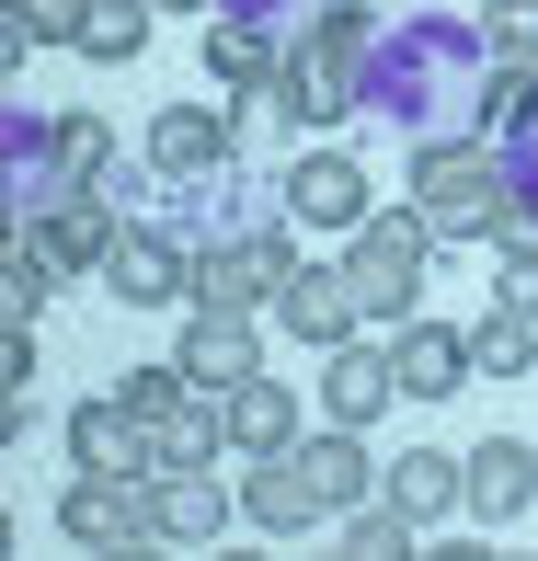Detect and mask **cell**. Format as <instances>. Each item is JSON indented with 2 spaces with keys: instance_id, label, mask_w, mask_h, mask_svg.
I'll use <instances>...</instances> for the list:
<instances>
[{
  "instance_id": "obj_24",
  "label": "cell",
  "mask_w": 538,
  "mask_h": 561,
  "mask_svg": "<svg viewBox=\"0 0 538 561\" xmlns=\"http://www.w3.org/2000/svg\"><path fill=\"white\" fill-rule=\"evenodd\" d=\"M69 46H81V58H104V69H115V58H138V46H149V0H92Z\"/></svg>"
},
{
  "instance_id": "obj_6",
  "label": "cell",
  "mask_w": 538,
  "mask_h": 561,
  "mask_svg": "<svg viewBox=\"0 0 538 561\" xmlns=\"http://www.w3.org/2000/svg\"><path fill=\"white\" fill-rule=\"evenodd\" d=\"M287 275H298L287 229H264V241H218V252H195V310H229V321H252L264 298H287Z\"/></svg>"
},
{
  "instance_id": "obj_31",
  "label": "cell",
  "mask_w": 538,
  "mask_h": 561,
  "mask_svg": "<svg viewBox=\"0 0 538 561\" xmlns=\"http://www.w3.org/2000/svg\"><path fill=\"white\" fill-rule=\"evenodd\" d=\"M0 12H23V23H35V35H81V12H92V0H0Z\"/></svg>"
},
{
  "instance_id": "obj_10",
  "label": "cell",
  "mask_w": 538,
  "mask_h": 561,
  "mask_svg": "<svg viewBox=\"0 0 538 561\" xmlns=\"http://www.w3.org/2000/svg\"><path fill=\"white\" fill-rule=\"evenodd\" d=\"M23 241H35L46 264H58V275H92V264H104V252H115V207H104V195H92V184H69L58 207H46L35 229H23Z\"/></svg>"
},
{
  "instance_id": "obj_18",
  "label": "cell",
  "mask_w": 538,
  "mask_h": 561,
  "mask_svg": "<svg viewBox=\"0 0 538 561\" xmlns=\"http://www.w3.org/2000/svg\"><path fill=\"white\" fill-rule=\"evenodd\" d=\"M218 436L241 458H275V447H298V401L275 378H241V390H218Z\"/></svg>"
},
{
  "instance_id": "obj_16",
  "label": "cell",
  "mask_w": 538,
  "mask_h": 561,
  "mask_svg": "<svg viewBox=\"0 0 538 561\" xmlns=\"http://www.w3.org/2000/svg\"><path fill=\"white\" fill-rule=\"evenodd\" d=\"M287 207L321 218V229H367V218H378V207H367V172H355L344 149H310V161L287 172Z\"/></svg>"
},
{
  "instance_id": "obj_22",
  "label": "cell",
  "mask_w": 538,
  "mask_h": 561,
  "mask_svg": "<svg viewBox=\"0 0 538 561\" xmlns=\"http://www.w3.org/2000/svg\"><path fill=\"white\" fill-rule=\"evenodd\" d=\"M538 367V321L527 310H481L470 321V378H527Z\"/></svg>"
},
{
  "instance_id": "obj_4",
  "label": "cell",
  "mask_w": 538,
  "mask_h": 561,
  "mask_svg": "<svg viewBox=\"0 0 538 561\" xmlns=\"http://www.w3.org/2000/svg\"><path fill=\"white\" fill-rule=\"evenodd\" d=\"M115 401L149 424L161 470H172V458H218V447H229V436H218V390H195L184 367H126V390H115Z\"/></svg>"
},
{
  "instance_id": "obj_32",
  "label": "cell",
  "mask_w": 538,
  "mask_h": 561,
  "mask_svg": "<svg viewBox=\"0 0 538 561\" xmlns=\"http://www.w3.org/2000/svg\"><path fill=\"white\" fill-rule=\"evenodd\" d=\"M161 12H184V0H161Z\"/></svg>"
},
{
  "instance_id": "obj_20",
  "label": "cell",
  "mask_w": 538,
  "mask_h": 561,
  "mask_svg": "<svg viewBox=\"0 0 538 561\" xmlns=\"http://www.w3.org/2000/svg\"><path fill=\"white\" fill-rule=\"evenodd\" d=\"M355 436H367V424H332V436H298V470L321 481V504H332V516H355V504H367V481H378Z\"/></svg>"
},
{
  "instance_id": "obj_5",
  "label": "cell",
  "mask_w": 538,
  "mask_h": 561,
  "mask_svg": "<svg viewBox=\"0 0 538 561\" xmlns=\"http://www.w3.org/2000/svg\"><path fill=\"white\" fill-rule=\"evenodd\" d=\"M69 550H161V516H149V481H104V470H69L58 493Z\"/></svg>"
},
{
  "instance_id": "obj_21",
  "label": "cell",
  "mask_w": 538,
  "mask_h": 561,
  "mask_svg": "<svg viewBox=\"0 0 538 561\" xmlns=\"http://www.w3.org/2000/svg\"><path fill=\"white\" fill-rule=\"evenodd\" d=\"M378 493L401 504L413 527H435V516H458V458H435V447H413V458H390V481Z\"/></svg>"
},
{
  "instance_id": "obj_7",
  "label": "cell",
  "mask_w": 538,
  "mask_h": 561,
  "mask_svg": "<svg viewBox=\"0 0 538 561\" xmlns=\"http://www.w3.org/2000/svg\"><path fill=\"white\" fill-rule=\"evenodd\" d=\"M458 504H470L481 527H516L527 504H538V447H527V436H481V447H458Z\"/></svg>"
},
{
  "instance_id": "obj_28",
  "label": "cell",
  "mask_w": 538,
  "mask_h": 561,
  "mask_svg": "<svg viewBox=\"0 0 538 561\" xmlns=\"http://www.w3.org/2000/svg\"><path fill=\"white\" fill-rule=\"evenodd\" d=\"M481 35H493V58L538 69V0H493V12H481Z\"/></svg>"
},
{
  "instance_id": "obj_12",
  "label": "cell",
  "mask_w": 538,
  "mask_h": 561,
  "mask_svg": "<svg viewBox=\"0 0 538 561\" xmlns=\"http://www.w3.org/2000/svg\"><path fill=\"white\" fill-rule=\"evenodd\" d=\"M229 138H241V115H207V104H172L149 126V172H172V184H207L229 161Z\"/></svg>"
},
{
  "instance_id": "obj_15",
  "label": "cell",
  "mask_w": 538,
  "mask_h": 561,
  "mask_svg": "<svg viewBox=\"0 0 538 561\" xmlns=\"http://www.w3.org/2000/svg\"><path fill=\"white\" fill-rule=\"evenodd\" d=\"M321 401H332V424H378V413H390V401H401V367H390V355H378V344H332V367H321Z\"/></svg>"
},
{
  "instance_id": "obj_25",
  "label": "cell",
  "mask_w": 538,
  "mask_h": 561,
  "mask_svg": "<svg viewBox=\"0 0 538 561\" xmlns=\"http://www.w3.org/2000/svg\"><path fill=\"white\" fill-rule=\"evenodd\" d=\"M46 161H58V184H92V172L115 161V138H104V115H58V126H46Z\"/></svg>"
},
{
  "instance_id": "obj_29",
  "label": "cell",
  "mask_w": 538,
  "mask_h": 561,
  "mask_svg": "<svg viewBox=\"0 0 538 561\" xmlns=\"http://www.w3.org/2000/svg\"><path fill=\"white\" fill-rule=\"evenodd\" d=\"M481 115H493V126H538V69H516V58H504L493 81H481Z\"/></svg>"
},
{
  "instance_id": "obj_19",
  "label": "cell",
  "mask_w": 538,
  "mask_h": 561,
  "mask_svg": "<svg viewBox=\"0 0 538 561\" xmlns=\"http://www.w3.org/2000/svg\"><path fill=\"white\" fill-rule=\"evenodd\" d=\"M172 367L195 378V390H241V378H264V355H252V321H229V310H195V333Z\"/></svg>"
},
{
  "instance_id": "obj_13",
  "label": "cell",
  "mask_w": 538,
  "mask_h": 561,
  "mask_svg": "<svg viewBox=\"0 0 538 561\" xmlns=\"http://www.w3.org/2000/svg\"><path fill=\"white\" fill-rule=\"evenodd\" d=\"M275 310H287V333H298V344H321V355L344 344L355 321H367V310H355V275H344V264H298Z\"/></svg>"
},
{
  "instance_id": "obj_3",
  "label": "cell",
  "mask_w": 538,
  "mask_h": 561,
  "mask_svg": "<svg viewBox=\"0 0 538 561\" xmlns=\"http://www.w3.org/2000/svg\"><path fill=\"white\" fill-rule=\"evenodd\" d=\"M355 58H367V12H321L310 35L287 46V81H275V104H287L298 126H332L355 104Z\"/></svg>"
},
{
  "instance_id": "obj_8",
  "label": "cell",
  "mask_w": 538,
  "mask_h": 561,
  "mask_svg": "<svg viewBox=\"0 0 538 561\" xmlns=\"http://www.w3.org/2000/svg\"><path fill=\"white\" fill-rule=\"evenodd\" d=\"M104 287L126 298V310H161V298H195V252L172 241V229H115V252H104Z\"/></svg>"
},
{
  "instance_id": "obj_26",
  "label": "cell",
  "mask_w": 538,
  "mask_h": 561,
  "mask_svg": "<svg viewBox=\"0 0 538 561\" xmlns=\"http://www.w3.org/2000/svg\"><path fill=\"white\" fill-rule=\"evenodd\" d=\"M46 298H58V264H46L35 241H12V264H0V321H35Z\"/></svg>"
},
{
  "instance_id": "obj_27",
  "label": "cell",
  "mask_w": 538,
  "mask_h": 561,
  "mask_svg": "<svg viewBox=\"0 0 538 561\" xmlns=\"http://www.w3.org/2000/svg\"><path fill=\"white\" fill-rule=\"evenodd\" d=\"M344 550H367V561H401V550H413V516H401L390 493H367V504L344 516Z\"/></svg>"
},
{
  "instance_id": "obj_14",
  "label": "cell",
  "mask_w": 538,
  "mask_h": 561,
  "mask_svg": "<svg viewBox=\"0 0 538 561\" xmlns=\"http://www.w3.org/2000/svg\"><path fill=\"white\" fill-rule=\"evenodd\" d=\"M241 516L287 539V527H321L332 504H321V481L298 470V447H275V458H252V481H241Z\"/></svg>"
},
{
  "instance_id": "obj_30",
  "label": "cell",
  "mask_w": 538,
  "mask_h": 561,
  "mask_svg": "<svg viewBox=\"0 0 538 561\" xmlns=\"http://www.w3.org/2000/svg\"><path fill=\"white\" fill-rule=\"evenodd\" d=\"M504 310H538V229L504 218Z\"/></svg>"
},
{
  "instance_id": "obj_11",
  "label": "cell",
  "mask_w": 538,
  "mask_h": 561,
  "mask_svg": "<svg viewBox=\"0 0 538 561\" xmlns=\"http://www.w3.org/2000/svg\"><path fill=\"white\" fill-rule=\"evenodd\" d=\"M149 516H161V539H172V550H195V539H218L241 504H229L218 481L195 470V458H172V470H149Z\"/></svg>"
},
{
  "instance_id": "obj_2",
  "label": "cell",
  "mask_w": 538,
  "mask_h": 561,
  "mask_svg": "<svg viewBox=\"0 0 538 561\" xmlns=\"http://www.w3.org/2000/svg\"><path fill=\"white\" fill-rule=\"evenodd\" d=\"M424 252H435L424 207H390V218L344 229V275H355V310H367V321H413V298H424Z\"/></svg>"
},
{
  "instance_id": "obj_23",
  "label": "cell",
  "mask_w": 538,
  "mask_h": 561,
  "mask_svg": "<svg viewBox=\"0 0 538 561\" xmlns=\"http://www.w3.org/2000/svg\"><path fill=\"white\" fill-rule=\"evenodd\" d=\"M207 69H218V81H287V46H275L264 23L229 12V23H207Z\"/></svg>"
},
{
  "instance_id": "obj_33",
  "label": "cell",
  "mask_w": 538,
  "mask_h": 561,
  "mask_svg": "<svg viewBox=\"0 0 538 561\" xmlns=\"http://www.w3.org/2000/svg\"><path fill=\"white\" fill-rule=\"evenodd\" d=\"M527 321H538V310H527Z\"/></svg>"
},
{
  "instance_id": "obj_17",
  "label": "cell",
  "mask_w": 538,
  "mask_h": 561,
  "mask_svg": "<svg viewBox=\"0 0 538 561\" xmlns=\"http://www.w3.org/2000/svg\"><path fill=\"white\" fill-rule=\"evenodd\" d=\"M390 367H401V401H447L458 378H470V333H447V321H401Z\"/></svg>"
},
{
  "instance_id": "obj_1",
  "label": "cell",
  "mask_w": 538,
  "mask_h": 561,
  "mask_svg": "<svg viewBox=\"0 0 538 561\" xmlns=\"http://www.w3.org/2000/svg\"><path fill=\"white\" fill-rule=\"evenodd\" d=\"M413 207H424L435 241H504L516 184H504V161L481 138H424L413 149Z\"/></svg>"
},
{
  "instance_id": "obj_9",
  "label": "cell",
  "mask_w": 538,
  "mask_h": 561,
  "mask_svg": "<svg viewBox=\"0 0 538 561\" xmlns=\"http://www.w3.org/2000/svg\"><path fill=\"white\" fill-rule=\"evenodd\" d=\"M69 470L149 481V470H161V447H149V424L126 413V401H81V413H69Z\"/></svg>"
}]
</instances>
